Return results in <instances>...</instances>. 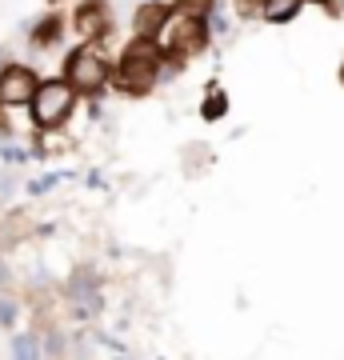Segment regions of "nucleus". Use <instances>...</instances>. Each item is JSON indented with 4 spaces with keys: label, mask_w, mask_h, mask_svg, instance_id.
I'll use <instances>...</instances> for the list:
<instances>
[{
    "label": "nucleus",
    "mask_w": 344,
    "mask_h": 360,
    "mask_svg": "<svg viewBox=\"0 0 344 360\" xmlns=\"http://www.w3.org/2000/svg\"><path fill=\"white\" fill-rule=\"evenodd\" d=\"M13 360H40V336L37 333H16L13 336Z\"/></svg>",
    "instance_id": "nucleus-12"
},
{
    "label": "nucleus",
    "mask_w": 344,
    "mask_h": 360,
    "mask_svg": "<svg viewBox=\"0 0 344 360\" xmlns=\"http://www.w3.org/2000/svg\"><path fill=\"white\" fill-rule=\"evenodd\" d=\"M72 28H77V37L84 40H101L108 37V28H113V13H108V4L104 0H84L72 16Z\"/></svg>",
    "instance_id": "nucleus-5"
},
{
    "label": "nucleus",
    "mask_w": 344,
    "mask_h": 360,
    "mask_svg": "<svg viewBox=\"0 0 344 360\" xmlns=\"http://www.w3.org/2000/svg\"><path fill=\"white\" fill-rule=\"evenodd\" d=\"M0 156H4L8 165H20V160H28V153H20V148H13V144H8V148H0Z\"/></svg>",
    "instance_id": "nucleus-17"
},
{
    "label": "nucleus",
    "mask_w": 344,
    "mask_h": 360,
    "mask_svg": "<svg viewBox=\"0 0 344 360\" xmlns=\"http://www.w3.org/2000/svg\"><path fill=\"white\" fill-rule=\"evenodd\" d=\"M108 77H113V68H108V60H104L92 44H80V49L68 52V60H64V84L77 92V96L80 92L96 96V92L108 84Z\"/></svg>",
    "instance_id": "nucleus-2"
},
{
    "label": "nucleus",
    "mask_w": 344,
    "mask_h": 360,
    "mask_svg": "<svg viewBox=\"0 0 344 360\" xmlns=\"http://www.w3.org/2000/svg\"><path fill=\"white\" fill-rule=\"evenodd\" d=\"M300 4H329V0H300Z\"/></svg>",
    "instance_id": "nucleus-19"
},
{
    "label": "nucleus",
    "mask_w": 344,
    "mask_h": 360,
    "mask_svg": "<svg viewBox=\"0 0 344 360\" xmlns=\"http://www.w3.org/2000/svg\"><path fill=\"white\" fill-rule=\"evenodd\" d=\"M60 37H64V16H44V20L32 28V44H40V49L56 44Z\"/></svg>",
    "instance_id": "nucleus-11"
},
{
    "label": "nucleus",
    "mask_w": 344,
    "mask_h": 360,
    "mask_svg": "<svg viewBox=\"0 0 344 360\" xmlns=\"http://www.w3.org/2000/svg\"><path fill=\"white\" fill-rule=\"evenodd\" d=\"M37 72L25 65H8L0 72V108H20V104H32L37 96Z\"/></svg>",
    "instance_id": "nucleus-4"
},
{
    "label": "nucleus",
    "mask_w": 344,
    "mask_h": 360,
    "mask_svg": "<svg viewBox=\"0 0 344 360\" xmlns=\"http://www.w3.org/2000/svg\"><path fill=\"white\" fill-rule=\"evenodd\" d=\"M336 77H340V84H344V65H340V72H336Z\"/></svg>",
    "instance_id": "nucleus-21"
},
{
    "label": "nucleus",
    "mask_w": 344,
    "mask_h": 360,
    "mask_svg": "<svg viewBox=\"0 0 344 360\" xmlns=\"http://www.w3.org/2000/svg\"><path fill=\"white\" fill-rule=\"evenodd\" d=\"M4 68H8V52L0 49V72H4Z\"/></svg>",
    "instance_id": "nucleus-18"
},
{
    "label": "nucleus",
    "mask_w": 344,
    "mask_h": 360,
    "mask_svg": "<svg viewBox=\"0 0 344 360\" xmlns=\"http://www.w3.org/2000/svg\"><path fill=\"white\" fill-rule=\"evenodd\" d=\"M168 16H172L168 13V4H141L136 16H132V37L136 40H160Z\"/></svg>",
    "instance_id": "nucleus-7"
},
{
    "label": "nucleus",
    "mask_w": 344,
    "mask_h": 360,
    "mask_svg": "<svg viewBox=\"0 0 344 360\" xmlns=\"http://www.w3.org/2000/svg\"><path fill=\"white\" fill-rule=\"evenodd\" d=\"M32 124L37 129H60L64 120L72 116V108H77V92L68 89L64 80H40L37 84V96H32Z\"/></svg>",
    "instance_id": "nucleus-3"
},
{
    "label": "nucleus",
    "mask_w": 344,
    "mask_h": 360,
    "mask_svg": "<svg viewBox=\"0 0 344 360\" xmlns=\"http://www.w3.org/2000/svg\"><path fill=\"white\" fill-rule=\"evenodd\" d=\"M232 4H236V16H241V20H253V16L265 8L268 0H232Z\"/></svg>",
    "instance_id": "nucleus-15"
},
{
    "label": "nucleus",
    "mask_w": 344,
    "mask_h": 360,
    "mask_svg": "<svg viewBox=\"0 0 344 360\" xmlns=\"http://www.w3.org/2000/svg\"><path fill=\"white\" fill-rule=\"evenodd\" d=\"M300 0H268L265 8H260V16H265L268 25H293L296 16H300Z\"/></svg>",
    "instance_id": "nucleus-10"
},
{
    "label": "nucleus",
    "mask_w": 344,
    "mask_h": 360,
    "mask_svg": "<svg viewBox=\"0 0 344 360\" xmlns=\"http://www.w3.org/2000/svg\"><path fill=\"white\" fill-rule=\"evenodd\" d=\"M49 4H60V0H49Z\"/></svg>",
    "instance_id": "nucleus-22"
},
{
    "label": "nucleus",
    "mask_w": 344,
    "mask_h": 360,
    "mask_svg": "<svg viewBox=\"0 0 344 360\" xmlns=\"http://www.w3.org/2000/svg\"><path fill=\"white\" fill-rule=\"evenodd\" d=\"M168 13L177 16V20H208V16L217 13V0H172Z\"/></svg>",
    "instance_id": "nucleus-9"
},
{
    "label": "nucleus",
    "mask_w": 344,
    "mask_h": 360,
    "mask_svg": "<svg viewBox=\"0 0 344 360\" xmlns=\"http://www.w3.org/2000/svg\"><path fill=\"white\" fill-rule=\"evenodd\" d=\"M141 4H168V0H141Z\"/></svg>",
    "instance_id": "nucleus-20"
},
{
    "label": "nucleus",
    "mask_w": 344,
    "mask_h": 360,
    "mask_svg": "<svg viewBox=\"0 0 344 360\" xmlns=\"http://www.w3.org/2000/svg\"><path fill=\"white\" fill-rule=\"evenodd\" d=\"M68 300H72V312L77 316H96L101 312V288H96V276L89 269L72 272V281H68Z\"/></svg>",
    "instance_id": "nucleus-6"
},
{
    "label": "nucleus",
    "mask_w": 344,
    "mask_h": 360,
    "mask_svg": "<svg viewBox=\"0 0 344 360\" xmlns=\"http://www.w3.org/2000/svg\"><path fill=\"white\" fill-rule=\"evenodd\" d=\"M204 28H208V40H212V37H229V20H224V13H212V16H208V20H204Z\"/></svg>",
    "instance_id": "nucleus-14"
},
{
    "label": "nucleus",
    "mask_w": 344,
    "mask_h": 360,
    "mask_svg": "<svg viewBox=\"0 0 344 360\" xmlns=\"http://www.w3.org/2000/svg\"><path fill=\"white\" fill-rule=\"evenodd\" d=\"M56 172H49V176H40V180H28V193L32 196H40V193H49V188H56Z\"/></svg>",
    "instance_id": "nucleus-16"
},
{
    "label": "nucleus",
    "mask_w": 344,
    "mask_h": 360,
    "mask_svg": "<svg viewBox=\"0 0 344 360\" xmlns=\"http://www.w3.org/2000/svg\"><path fill=\"white\" fill-rule=\"evenodd\" d=\"M160 65H165V49L156 40H128L125 56L116 65V89L128 96H144L160 84Z\"/></svg>",
    "instance_id": "nucleus-1"
},
{
    "label": "nucleus",
    "mask_w": 344,
    "mask_h": 360,
    "mask_svg": "<svg viewBox=\"0 0 344 360\" xmlns=\"http://www.w3.org/2000/svg\"><path fill=\"white\" fill-rule=\"evenodd\" d=\"M16 316H20V304H16L13 296H0V328H13Z\"/></svg>",
    "instance_id": "nucleus-13"
},
{
    "label": "nucleus",
    "mask_w": 344,
    "mask_h": 360,
    "mask_svg": "<svg viewBox=\"0 0 344 360\" xmlns=\"http://www.w3.org/2000/svg\"><path fill=\"white\" fill-rule=\"evenodd\" d=\"M232 108L229 92L220 89L217 80H208V89H204V101H200V120H208V124H217V120H224Z\"/></svg>",
    "instance_id": "nucleus-8"
}]
</instances>
